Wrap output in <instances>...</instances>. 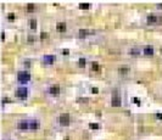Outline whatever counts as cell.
I'll list each match as a JSON object with an SVG mask.
<instances>
[{"instance_id": "12", "label": "cell", "mask_w": 162, "mask_h": 140, "mask_svg": "<svg viewBox=\"0 0 162 140\" xmlns=\"http://www.w3.org/2000/svg\"><path fill=\"white\" fill-rule=\"evenodd\" d=\"M90 7V4H88V2H81L79 4V9L81 10H88Z\"/></svg>"}, {"instance_id": "26", "label": "cell", "mask_w": 162, "mask_h": 140, "mask_svg": "<svg viewBox=\"0 0 162 140\" xmlns=\"http://www.w3.org/2000/svg\"><path fill=\"white\" fill-rule=\"evenodd\" d=\"M92 90H93V93H94V94H96V93H99V90H98L96 88H93Z\"/></svg>"}, {"instance_id": "15", "label": "cell", "mask_w": 162, "mask_h": 140, "mask_svg": "<svg viewBox=\"0 0 162 140\" xmlns=\"http://www.w3.org/2000/svg\"><path fill=\"white\" fill-rule=\"evenodd\" d=\"M29 23H31V28H32V29H36V28H37V21L34 20V19H33V20H31Z\"/></svg>"}, {"instance_id": "22", "label": "cell", "mask_w": 162, "mask_h": 140, "mask_svg": "<svg viewBox=\"0 0 162 140\" xmlns=\"http://www.w3.org/2000/svg\"><path fill=\"white\" fill-rule=\"evenodd\" d=\"M133 102H134V104H137V105H140V100H139V99H137V98H133Z\"/></svg>"}, {"instance_id": "16", "label": "cell", "mask_w": 162, "mask_h": 140, "mask_svg": "<svg viewBox=\"0 0 162 140\" xmlns=\"http://www.w3.org/2000/svg\"><path fill=\"white\" fill-rule=\"evenodd\" d=\"M88 33H89V32H88V31H85V29H81V31H79V36H81L82 38H83V37H85V36H88Z\"/></svg>"}, {"instance_id": "10", "label": "cell", "mask_w": 162, "mask_h": 140, "mask_svg": "<svg viewBox=\"0 0 162 140\" xmlns=\"http://www.w3.org/2000/svg\"><path fill=\"white\" fill-rule=\"evenodd\" d=\"M143 53H144V55H146V56H152V55H154V48H152V46H145Z\"/></svg>"}, {"instance_id": "25", "label": "cell", "mask_w": 162, "mask_h": 140, "mask_svg": "<svg viewBox=\"0 0 162 140\" xmlns=\"http://www.w3.org/2000/svg\"><path fill=\"white\" fill-rule=\"evenodd\" d=\"M156 118H159V120H162V115H161V113H156Z\"/></svg>"}, {"instance_id": "5", "label": "cell", "mask_w": 162, "mask_h": 140, "mask_svg": "<svg viewBox=\"0 0 162 140\" xmlns=\"http://www.w3.org/2000/svg\"><path fill=\"white\" fill-rule=\"evenodd\" d=\"M17 127L21 130H28L29 129V121H20Z\"/></svg>"}, {"instance_id": "9", "label": "cell", "mask_w": 162, "mask_h": 140, "mask_svg": "<svg viewBox=\"0 0 162 140\" xmlns=\"http://www.w3.org/2000/svg\"><path fill=\"white\" fill-rule=\"evenodd\" d=\"M147 23H149V24L159 23V16H156V15H149V16H147Z\"/></svg>"}, {"instance_id": "27", "label": "cell", "mask_w": 162, "mask_h": 140, "mask_svg": "<svg viewBox=\"0 0 162 140\" xmlns=\"http://www.w3.org/2000/svg\"><path fill=\"white\" fill-rule=\"evenodd\" d=\"M41 38H43V39H44V38H46V34H45V32H43V33H41Z\"/></svg>"}, {"instance_id": "3", "label": "cell", "mask_w": 162, "mask_h": 140, "mask_svg": "<svg viewBox=\"0 0 162 140\" xmlns=\"http://www.w3.org/2000/svg\"><path fill=\"white\" fill-rule=\"evenodd\" d=\"M71 118H70V115L68 113H62V115H60V117H59V122H60L61 125H68L70 123H71Z\"/></svg>"}, {"instance_id": "8", "label": "cell", "mask_w": 162, "mask_h": 140, "mask_svg": "<svg viewBox=\"0 0 162 140\" xmlns=\"http://www.w3.org/2000/svg\"><path fill=\"white\" fill-rule=\"evenodd\" d=\"M49 93L51 95H59L60 94V87L59 85H51L49 88Z\"/></svg>"}, {"instance_id": "14", "label": "cell", "mask_w": 162, "mask_h": 140, "mask_svg": "<svg viewBox=\"0 0 162 140\" xmlns=\"http://www.w3.org/2000/svg\"><path fill=\"white\" fill-rule=\"evenodd\" d=\"M120 73L121 74H126V73H128V71H129V68L128 67H120Z\"/></svg>"}, {"instance_id": "24", "label": "cell", "mask_w": 162, "mask_h": 140, "mask_svg": "<svg viewBox=\"0 0 162 140\" xmlns=\"http://www.w3.org/2000/svg\"><path fill=\"white\" fill-rule=\"evenodd\" d=\"M62 54H63V55H68V54H70V51H68L67 49H63V50H62Z\"/></svg>"}, {"instance_id": "7", "label": "cell", "mask_w": 162, "mask_h": 140, "mask_svg": "<svg viewBox=\"0 0 162 140\" xmlns=\"http://www.w3.org/2000/svg\"><path fill=\"white\" fill-rule=\"evenodd\" d=\"M39 127H40V124H39L38 121H36V120L29 121V130H37Z\"/></svg>"}, {"instance_id": "28", "label": "cell", "mask_w": 162, "mask_h": 140, "mask_svg": "<svg viewBox=\"0 0 162 140\" xmlns=\"http://www.w3.org/2000/svg\"><path fill=\"white\" fill-rule=\"evenodd\" d=\"M159 23H161V24H162V16H161V17H159Z\"/></svg>"}, {"instance_id": "18", "label": "cell", "mask_w": 162, "mask_h": 140, "mask_svg": "<svg viewBox=\"0 0 162 140\" xmlns=\"http://www.w3.org/2000/svg\"><path fill=\"white\" fill-rule=\"evenodd\" d=\"M78 62H79V66H81V67H84V66H85V62H87V60H85L84 57H82V59H79Z\"/></svg>"}, {"instance_id": "6", "label": "cell", "mask_w": 162, "mask_h": 140, "mask_svg": "<svg viewBox=\"0 0 162 140\" xmlns=\"http://www.w3.org/2000/svg\"><path fill=\"white\" fill-rule=\"evenodd\" d=\"M43 61H44V63H46V65H53V63L55 62V56H54V55H45V56L43 57Z\"/></svg>"}, {"instance_id": "20", "label": "cell", "mask_w": 162, "mask_h": 140, "mask_svg": "<svg viewBox=\"0 0 162 140\" xmlns=\"http://www.w3.org/2000/svg\"><path fill=\"white\" fill-rule=\"evenodd\" d=\"M130 55H139V50L138 49H132L130 50Z\"/></svg>"}, {"instance_id": "13", "label": "cell", "mask_w": 162, "mask_h": 140, "mask_svg": "<svg viewBox=\"0 0 162 140\" xmlns=\"http://www.w3.org/2000/svg\"><path fill=\"white\" fill-rule=\"evenodd\" d=\"M92 70H93V71H95V72H98V71L100 70L99 63H98V62H92Z\"/></svg>"}, {"instance_id": "17", "label": "cell", "mask_w": 162, "mask_h": 140, "mask_svg": "<svg viewBox=\"0 0 162 140\" xmlns=\"http://www.w3.org/2000/svg\"><path fill=\"white\" fill-rule=\"evenodd\" d=\"M89 127H90V129H99V124H96V123H90L89 124Z\"/></svg>"}, {"instance_id": "2", "label": "cell", "mask_w": 162, "mask_h": 140, "mask_svg": "<svg viewBox=\"0 0 162 140\" xmlns=\"http://www.w3.org/2000/svg\"><path fill=\"white\" fill-rule=\"evenodd\" d=\"M16 96L20 99V100H26L27 96H28V89L26 87H20L16 89Z\"/></svg>"}, {"instance_id": "29", "label": "cell", "mask_w": 162, "mask_h": 140, "mask_svg": "<svg viewBox=\"0 0 162 140\" xmlns=\"http://www.w3.org/2000/svg\"><path fill=\"white\" fill-rule=\"evenodd\" d=\"M63 140H70V138H65Z\"/></svg>"}, {"instance_id": "4", "label": "cell", "mask_w": 162, "mask_h": 140, "mask_svg": "<svg viewBox=\"0 0 162 140\" xmlns=\"http://www.w3.org/2000/svg\"><path fill=\"white\" fill-rule=\"evenodd\" d=\"M111 105L113 106V107H120L121 106V98H120V95L117 94V93H115L113 95H112V99H111Z\"/></svg>"}, {"instance_id": "23", "label": "cell", "mask_w": 162, "mask_h": 140, "mask_svg": "<svg viewBox=\"0 0 162 140\" xmlns=\"http://www.w3.org/2000/svg\"><path fill=\"white\" fill-rule=\"evenodd\" d=\"M10 99H7V98H4V99H2V104H7V102H10Z\"/></svg>"}, {"instance_id": "21", "label": "cell", "mask_w": 162, "mask_h": 140, "mask_svg": "<svg viewBox=\"0 0 162 140\" xmlns=\"http://www.w3.org/2000/svg\"><path fill=\"white\" fill-rule=\"evenodd\" d=\"M7 19H9L10 21H14L15 20V15H14V14H10V15L7 16Z\"/></svg>"}, {"instance_id": "19", "label": "cell", "mask_w": 162, "mask_h": 140, "mask_svg": "<svg viewBox=\"0 0 162 140\" xmlns=\"http://www.w3.org/2000/svg\"><path fill=\"white\" fill-rule=\"evenodd\" d=\"M27 10L28 11H33L34 10V4H28L27 5Z\"/></svg>"}, {"instance_id": "1", "label": "cell", "mask_w": 162, "mask_h": 140, "mask_svg": "<svg viewBox=\"0 0 162 140\" xmlns=\"http://www.w3.org/2000/svg\"><path fill=\"white\" fill-rule=\"evenodd\" d=\"M17 79L22 84H26V83H28L31 80V73L27 72V71H21L17 74Z\"/></svg>"}, {"instance_id": "11", "label": "cell", "mask_w": 162, "mask_h": 140, "mask_svg": "<svg viewBox=\"0 0 162 140\" xmlns=\"http://www.w3.org/2000/svg\"><path fill=\"white\" fill-rule=\"evenodd\" d=\"M56 29H58L59 32H65V31H66V23H65V22H60V23H58Z\"/></svg>"}]
</instances>
